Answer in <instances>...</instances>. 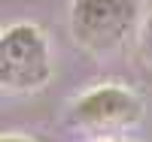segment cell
I'll return each instance as SVG.
<instances>
[{
    "label": "cell",
    "instance_id": "cell-1",
    "mask_svg": "<svg viewBox=\"0 0 152 142\" xmlns=\"http://www.w3.org/2000/svg\"><path fill=\"white\" fill-rule=\"evenodd\" d=\"M52 79V58L43 27L34 21H15L0 36V82L6 91H40Z\"/></svg>",
    "mask_w": 152,
    "mask_h": 142
},
{
    "label": "cell",
    "instance_id": "cell-2",
    "mask_svg": "<svg viewBox=\"0 0 152 142\" xmlns=\"http://www.w3.org/2000/svg\"><path fill=\"white\" fill-rule=\"evenodd\" d=\"M137 24V0H73L70 33L88 51H110Z\"/></svg>",
    "mask_w": 152,
    "mask_h": 142
},
{
    "label": "cell",
    "instance_id": "cell-3",
    "mask_svg": "<svg viewBox=\"0 0 152 142\" xmlns=\"http://www.w3.org/2000/svg\"><path fill=\"white\" fill-rule=\"evenodd\" d=\"M73 121L88 130H122L143 118V100L131 88L122 85H100L76 97Z\"/></svg>",
    "mask_w": 152,
    "mask_h": 142
},
{
    "label": "cell",
    "instance_id": "cell-4",
    "mask_svg": "<svg viewBox=\"0 0 152 142\" xmlns=\"http://www.w3.org/2000/svg\"><path fill=\"white\" fill-rule=\"evenodd\" d=\"M140 48H143V58L152 63V15L143 21V30H140Z\"/></svg>",
    "mask_w": 152,
    "mask_h": 142
},
{
    "label": "cell",
    "instance_id": "cell-5",
    "mask_svg": "<svg viewBox=\"0 0 152 142\" xmlns=\"http://www.w3.org/2000/svg\"><path fill=\"white\" fill-rule=\"evenodd\" d=\"M0 142H34V139H28V136H18V133H3V136H0Z\"/></svg>",
    "mask_w": 152,
    "mask_h": 142
}]
</instances>
